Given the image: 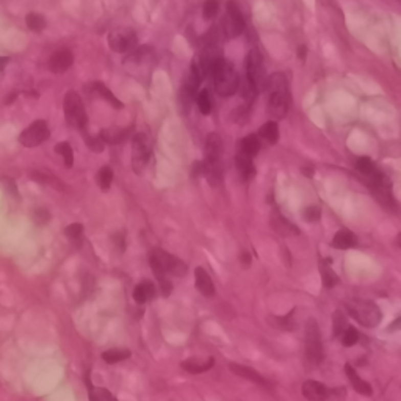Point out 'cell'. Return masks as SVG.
<instances>
[{
  "label": "cell",
  "instance_id": "obj_1",
  "mask_svg": "<svg viewBox=\"0 0 401 401\" xmlns=\"http://www.w3.org/2000/svg\"><path fill=\"white\" fill-rule=\"evenodd\" d=\"M265 90L268 91V113L276 119H284L290 107L288 80L284 74L278 72L266 79Z\"/></svg>",
  "mask_w": 401,
  "mask_h": 401
},
{
  "label": "cell",
  "instance_id": "obj_2",
  "mask_svg": "<svg viewBox=\"0 0 401 401\" xmlns=\"http://www.w3.org/2000/svg\"><path fill=\"white\" fill-rule=\"evenodd\" d=\"M209 74L213 77L215 90L219 96L229 97V96H234L238 91L240 75L229 60H226L222 57L215 60L212 63L210 69H209Z\"/></svg>",
  "mask_w": 401,
  "mask_h": 401
},
{
  "label": "cell",
  "instance_id": "obj_3",
  "mask_svg": "<svg viewBox=\"0 0 401 401\" xmlns=\"http://www.w3.org/2000/svg\"><path fill=\"white\" fill-rule=\"evenodd\" d=\"M345 307H346L348 314L359 324L365 326V328H374L376 324L381 323V318H383L381 309L374 303H371V301L351 299L345 304Z\"/></svg>",
  "mask_w": 401,
  "mask_h": 401
},
{
  "label": "cell",
  "instance_id": "obj_4",
  "mask_svg": "<svg viewBox=\"0 0 401 401\" xmlns=\"http://www.w3.org/2000/svg\"><path fill=\"white\" fill-rule=\"evenodd\" d=\"M64 118L71 127L79 129L82 132L86 130L88 116H86L80 96L75 91H69L64 96Z\"/></svg>",
  "mask_w": 401,
  "mask_h": 401
},
{
  "label": "cell",
  "instance_id": "obj_5",
  "mask_svg": "<svg viewBox=\"0 0 401 401\" xmlns=\"http://www.w3.org/2000/svg\"><path fill=\"white\" fill-rule=\"evenodd\" d=\"M304 348H306V358L309 359L310 364L318 365L324 359V349H323V342H321V334L320 328L315 320H309L306 324V332H304Z\"/></svg>",
  "mask_w": 401,
  "mask_h": 401
},
{
  "label": "cell",
  "instance_id": "obj_6",
  "mask_svg": "<svg viewBox=\"0 0 401 401\" xmlns=\"http://www.w3.org/2000/svg\"><path fill=\"white\" fill-rule=\"evenodd\" d=\"M246 75H248V82L257 91L265 88L268 77L263 64V57L257 49H251L246 55Z\"/></svg>",
  "mask_w": 401,
  "mask_h": 401
},
{
  "label": "cell",
  "instance_id": "obj_7",
  "mask_svg": "<svg viewBox=\"0 0 401 401\" xmlns=\"http://www.w3.org/2000/svg\"><path fill=\"white\" fill-rule=\"evenodd\" d=\"M108 46L116 54H130L138 46L137 33L129 27H118L110 32Z\"/></svg>",
  "mask_w": 401,
  "mask_h": 401
},
{
  "label": "cell",
  "instance_id": "obj_8",
  "mask_svg": "<svg viewBox=\"0 0 401 401\" xmlns=\"http://www.w3.org/2000/svg\"><path fill=\"white\" fill-rule=\"evenodd\" d=\"M152 155V147L146 133H137L132 141V166L137 174H141Z\"/></svg>",
  "mask_w": 401,
  "mask_h": 401
},
{
  "label": "cell",
  "instance_id": "obj_9",
  "mask_svg": "<svg viewBox=\"0 0 401 401\" xmlns=\"http://www.w3.org/2000/svg\"><path fill=\"white\" fill-rule=\"evenodd\" d=\"M244 17L241 14L240 7L237 5V2L231 0L226 5V16L222 19V29H224V35L228 38H237L243 33L244 30Z\"/></svg>",
  "mask_w": 401,
  "mask_h": 401
},
{
  "label": "cell",
  "instance_id": "obj_10",
  "mask_svg": "<svg viewBox=\"0 0 401 401\" xmlns=\"http://www.w3.org/2000/svg\"><path fill=\"white\" fill-rule=\"evenodd\" d=\"M149 256H152L155 259V262L160 265V268L166 273V274H171V276H175V278H184L187 274V265L177 259L171 256L169 253L163 249H152L149 253Z\"/></svg>",
  "mask_w": 401,
  "mask_h": 401
},
{
  "label": "cell",
  "instance_id": "obj_11",
  "mask_svg": "<svg viewBox=\"0 0 401 401\" xmlns=\"http://www.w3.org/2000/svg\"><path fill=\"white\" fill-rule=\"evenodd\" d=\"M49 137H50V130H49L47 122L42 119H38V121L32 122L29 127L19 135V141L25 147H35V146H39L41 143H44L46 140H49Z\"/></svg>",
  "mask_w": 401,
  "mask_h": 401
},
{
  "label": "cell",
  "instance_id": "obj_12",
  "mask_svg": "<svg viewBox=\"0 0 401 401\" xmlns=\"http://www.w3.org/2000/svg\"><path fill=\"white\" fill-rule=\"evenodd\" d=\"M201 82H203V79H201L193 69H190L188 75L185 77V80L181 86V93H179V102H181V107H182L184 112L190 110L191 102L196 99L197 88H199Z\"/></svg>",
  "mask_w": 401,
  "mask_h": 401
},
{
  "label": "cell",
  "instance_id": "obj_13",
  "mask_svg": "<svg viewBox=\"0 0 401 401\" xmlns=\"http://www.w3.org/2000/svg\"><path fill=\"white\" fill-rule=\"evenodd\" d=\"M206 165L207 168H221L222 155V140L218 133H209L206 140Z\"/></svg>",
  "mask_w": 401,
  "mask_h": 401
},
{
  "label": "cell",
  "instance_id": "obj_14",
  "mask_svg": "<svg viewBox=\"0 0 401 401\" xmlns=\"http://www.w3.org/2000/svg\"><path fill=\"white\" fill-rule=\"evenodd\" d=\"M74 63V57L69 49H60L50 57L49 60V69L54 74H63L66 72Z\"/></svg>",
  "mask_w": 401,
  "mask_h": 401
},
{
  "label": "cell",
  "instance_id": "obj_15",
  "mask_svg": "<svg viewBox=\"0 0 401 401\" xmlns=\"http://www.w3.org/2000/svg\"><path fill=\"white\" fill-rule=\"evenodd\" d=\"M303 395L309 401H328L331 398V389L318 381L309 380L303 384Z\"/></svg>",
  "mask_w": 401,
  "mask_h": 401
},
{
  "label": "cell",
  "instance_id": "obj_16",
  "mask_svg": "<svg viewBox=\"0 0 401 401\" xmlns=\"http://www.w3.org/2000/svg\"><path fill=\"white\" fill-rule=\"evenodd\" d=\"M194 282H196V288L201 295H204L207 298L213 296L215 295V285H213V281L210 278V274L204 270L197 266L194 270Z\"/></svg>",
  "mask_w": 401,
  "mask_h": 401
},
{
  "label": "cell",
  "instance_id": "obj_17",
  "mask_svg": "<svg viewBox=\"0 0 401 401\" xmlns=\"http://www.w3.org/2000/svg\"><path fill=\"white\" fill-rule=\"evenodd\" d=\"M271 228L284 237L299 235V231H298L296 226L293 222H290L288 219H285L279 212H274L271 215Z\"/></svg>",
  "mask_w": 401,
  "mask_h": 401
},
{
  "label": "cell",
  "instance_id": "obj_18",
  "mask_svg": "<svg viewBox=\"0 0 401 401\" xmlns=\"http://www.w3.org/2000/svg\"><path fill=\"white\" fill-rule=\"evenodd\" d=\"M345 373H346V376H348V380H349L351 386H353V389H354L358 393L365 395V396H370V395L373 393L371 386H370L367 381H364L362 378H359V374L356 373L354 367L351 365V364H346V365H345Z\"/></svg>",
  "mask_w": 401,
  "mask_h": 401
},
{
  "label": "cell",
  "instance_id": "obj_19",
  "mask_svg": "<svg viewBox=\"0 0 401 401\" xmlns=\"http://www.w3.org/2000/svg\"><path fill=\"white\" fill-rule=\"evenodd\" d=\"M229 368L232 373H235L237 376H241V378L248 380V381H253L256 384H260V386H265V380L263 376H260V373H257L254 368L251 367H246V365H241V364H229Z\"/></svg>",
  "mask_w": 401,
  "mask_h": 401
},
{
  "label": "cell",
  "instance_id": "obj_20",
  "mask_svg": "<svg viewBox=\"0 0 401 401\" xmlns=\"http://www.w3.org/2000/svg\"><path fill=\"white\" fill-rule=\"evenodd\" d=\"M235 166L241 175V179L243 181H251V179H254V175H256V166L253 163V159L244 155V154H237L235 157Z\"/></svg>",
  "mask_w": 401,
  "mask_h": 401
},
{
  "label": "cell",
  "instance_id": "obj_21",
  "mask_svg": "<svg viewBox=\"0 0 401 401\" xmlns=\"http://www.w3.org/2000/svg\"><path fill=\"white\" fill-rule=\"evenodd\" d=\"M132 129H119V127H110V129H104L100 130L99 133V138L102 140L104 143H108V144H118V143H122L125 138L129 137Z\"/></svg>",
  "mask_w": 401,
  "mask_h": 401
},
{
  "label": "cell",
  "instance_id": "obj_22",
  "mask_svg": "<svg viewBox=\"0 0 401 401\" xmlns=\"http://www.w3.org/2000/svg\"><path fill=\"white\" fill-rule=\"evenodd\" d=\"M215 365V359L213 358H209L207 361H201V359H187L182 362V368L188 373H193V374H199V373H204L207 370H210L212 367Z\"/></svg>",
  "mask_w": 401,
  "mask_h": 401
},
{
  "label": "cell",
  "instance_id": "obj_23",
  "mask_svg": "<svg viewBox=\"0 0 401 401\" xmlns=\"http://www.w3.org/2000/svg\"><path fill=\"white\" fill-rule=\"evenodd\" d=\"M358 243V238L356 235L348 231V229H342L339 231L334 238H332V246L337 248V249H349V248H354Z\"/></svg>",
  "mask_w": 401,
  "mask_h": 401
},
{
  "label": "cell",
  "instance_id": "obj_24",
  "mask_svg": "<svg viewBox=\"0 0 401 401\" xmlns=\"http://www.w3.org/2000/svg\"><path fill=\"white\" fill-rule=\"evenodd\" d=\"M260 150V140L257 138V135H248L240 141V154H244L248 157H256Z\"/></svg>",
  "mask_w": 401,
  "mask_h": 401
},
{
  "label": "cell",
  "instance_id": "obj_25",
  "mask_svg": "<svg viewBox=\"0 0 401 401\" xmlns=\"http://www.w3.org/2000/svg\"><path fill=\"white\" fill-rule=\"evenodd\" d=\"M154 296H155V288H154V284L149 281L138 284L133 290V299L138 304H144L147 299H152Z\"/></svg>",
  "mask_w": 401,
  "mask_h": 401
},
{
  "label": "cell",
  "instance_id": "obj_26",
  "mask_svg": "<svg viewBox=\"0 0 401 401\" xmlns=\"http://www.w3.org/2000/svg\"><path fill=\"white\" fill-rule=\"evenodd\" d=\"M259 137L263 138L268 144H276L279 141V127H278V124H276L274 121L265 122L260 127V130H259Z\"/></svg>",
  "mask_w": 401,
  "mask_h": 401
},
{
  "label": "cell",
  "instance_id": "obj_27",
  "mask_svg": "<svg viewBox=\"0 0 401 401\" xmlns=\"http://www.w3.org/2000/svg\"><path fill=\"white\" fill-rule=\"evenodd\" d=\"M268 323L274 329H281V331H293L296 328V323L293 320V312L287 314L284 317H268Z\"/></svg>",
  "mask_w": 401,
  "mask_h": 401
},
{
  "label": "cell",
  "instance_id": "obj_28",
  "mask_svg": "<svg viewBox=\"0 0 401 401\" xmlns=\"http://www.w3.org/2000/svg\"><path fill=\"white\" fill-rule=\"evenodd\" d=\"M93 90H94L100 97H104L112 107H115V108H122V102L105 86V83H102V82H94V83H93Z\"/></svg>",
  "mask_w": 401,
  "mask_h": 401
},
{
  "label": "cell",
  "instance_id": "obj_29",
  "mask_svg": "<svg viewBox=\"0 0 401 401\" xmlns=\"http://www.w3.org/2000/svg\"><path fill=\"white\" fill-rule=\"evenodd\" d=\"M30 179H33V181H36L39 184L50 185V187H54L55 190H60V191L64 188V185L52 174H46V172H39V171H30Z\"/></svg>",
  "mask_w": 401,
  "mask_h": 401
},
{
  "label": "cell",
  "instance_id": "obj_30",
  "mask_svg": "<svg viewBox=\"0 0 401 401\" xmlns=\"http://www.w3.org/2000/svg\"><path fill=\"white\" fill-rule=\"evenodd\" d=\"M130 358V351L124 349V348H113V349H107L105 353L102 354V359L107 364H118L121 361H125Z\"/></svg>",
  "mask_w": 401,
  "mask_h": 401
},
{
  "label": "cell",
  "instance_id": "obj_31",
  "mask_svg": "<svg viewBox=\"0 0 401 401\" xmlns=\"http://www.w3.org/2000/svg\"><path fill=\"white\" fill-rule=\"evenodd\" d=\"M320 274H321V282L324 288H332L334 285L339 284V276L336 274V271L331 270V266H328L324 262L320 265Z\"/></svg>",
  "mask_w": 401,
  "mask_h": 401
},
{
  "label": "cell",
  "instance_id": "obj_32",
  "mask_svg": "<svg viewBox=\"0 0 401 401\" xmlns=\"http://www.w3.org/2000/svg\"><path fill=\"white\" fill-rule=\"evenodd\" d=\"M96 182L102 191H108V188L112 187V182H113V171L108 166L100 168L96 175Z\"/></svg>",
  "mask_w": 401,
  "mask_h": 401
},
{
  "label": "cell",
  "instance_id": "obj_33",
  "mask_svg": "<svg viewBox=\"0 0 401 401\" xmlns=\"http://www.w3.org/2000/svg\"><path fill=\"white\" fill-rule=\"evenodd\" d=\"M196 104H197V108H199V112L203 113V115H210V112H212V99H210V94H209V91L207 90H203V91H199L197 94H196Z\"/></svg>",
  "mask_w": 401,
  "mask_h": 401
},
{
  "label": "cell",
  "instance_id": "obj_34",
  "mask_svg": "<svg viewBox=\"0 0 401 401\" xmlns=\"http://www.w3.org/2000/svg\"><path fill=\"white\" fill-rule=\"evenodd\" d=\"M356 168H358V171L361 174H364L365 177H368V179L373 177L374 174L380 172L378 169H376L374 163L371 162V159H368V157H359L358 162H356Z\"/></svg>",
  "mask_w": 401,
  "mask_h": 401
},
{
  "label": "cell",
  "instance_id": "obj_35",
  "mask_svg": "<svg viewBox=\"0 0 401 401\" xmlns=\"http://www.w3.org/2000/svg\"><path fill=\"white\" fill-rule=\"evenodd\" d=\"M25 22H27V27L32 32H42L46 29V19L38 13H29L25 17Z\"/></svg>",
  "mask_w": 401,
  "mask_h": 401
},
{
  "label": "cell",
  "instance_id": "obj_36",
  "mask_svg": "<svg viewBox=\"0 0 401 401\" xmlns=\"http://www.w3.org/2000/svg\"><path fill=\"white\" fill-rule=\"evenodd\" d=\"M55 152L63 157L64 165H66L68 168L72 166V163H74V150H72V147H71L69 143H66V141L58 143V144L55 146Z\"/></svg>",
  "mask_w": 401,
  "mask_h": 401
},
{
  "label": "cell",
  "instance_id": "obj_37",
  "mask_svg": "<svg viewBox=\"0 0 401 401\" xmlns=\"http://www.w3.org/2000/svg\"><path fill=\"white\" fill-rule=\"evenodd\" d=\"M348 328V321L346 317L342 312H334L332 315V329H334V337H339L343 334V331Z\"/></svg>",
  "mask_w": 401,
  "mask_h": 401
},
{
  "label": "cell",
  "instance_id": "obj_38",
  "mask_svg": "<svg viewBox=\"0 0 401 401\" xmlns=\"http://www.w3.org/2000/svg\"><path fill=\"white\" fill-rule=\"evenodd\" d=\"M83 137H85V144L93 150V152L96 154H100V152H104V147H105V143L97 137H93L86 132H83Z\"/></svg>",
  "mask_w": 401,
  "mask_h": 401
},
{
  "label": "cell",
  "instance_id": "obj_39",
  "mask_svg": "<svg viewBox=\"0 0 401 401\" xmlns=\"http://www.w3.org/2000/svg\"><path fill=\"white\" fill-rule=\"evenodd\" d=\"M359 340V332L356 328H351V326H348V328L343 331L342 334V343L343 346L349 348V346H354Z\"/></svg>",
  "mask_w": 401,
  "mask_h": 401
},
{
  "label": "cell",
  "instance_id": "obj_40",
  "mask_svg": "<svg viewBox=\"0 0 401 401\" xmlns=\"http://www.w3.org/2000/svg\"><path fill=\"white\" fill-rule=\"evenodd\" d=\"M219 11V2L218 0H206V4L203 7V16L206 20H212Z\"/></svg>",
  "mask_w": 401,
  "mask_h": 401
},
{
  "label": "cell",
  "instance_id": "obj_41",
  "mask_svg": "<svg viewBox=\"0 0 401 401\" xmlns=\"http://www.w3.org/2000/svg\"><path fill=\"white\" fill-rule=\"evenodd\" d=\"M64 234L71 240H80V237L83 234V226L80 222H72L64 229Z\"/></svg>",
  "mask_w": 401,
  "mask_h": 401
},
{
  "label": "cell",
  "instance_id": "obj_42",
  "mask_svg": "<svg viewBox=\"0 0 401 401\" xmlns=\"http://www.w3.org/2000/svg\"><path fill=\"white\" fill-rule=\"evenodd\" d=\"M320 216H321V210H320V207H317V206H310V207H307V209L304 210V219L309 221V222L318 221Z\"/></svg>",
  "mask_w": 401,
  "mask_h": 401
},
{
  "label": "cell",
  "instance_id": "obj_43",
  "mask_svg": "<svg viewBox=\"0 0 401 401\" xmlns=\"http://www.w3.org/2000/svg\"><path fill=\"white\" fill-rule=\"evenodd\" d=\"M49 219H50V213H49L46 209H38V210H35V213H33V221H35L38 226L47 224Z\"/></svg>",
  "mask_w": 401,
  "mask_h": 401
},
{
  "label": "cell",
  "instance_id": "obj_44",
  "mask_svg": "<svg viewBox=\"0 0 401 401\" xmlns=\"http://www.w3.org/2000/svg\"><path fill=\"white\" fill-rule=\"evenodd\" d=\"M206 172H207L206 162H194V165H193V175H194V177H199V175H206Z\"/></svg>",
  "mask_w": 401,
  "mask_h": 401
},
{
  "label": "cell",
  "instance_id": "obj_45",
  "mask_svg": "<svg viewBox=\"0 0 401 401\" xmlns=\"http://www.w3.org/2000/svg\"><path fill=\"white\" fill-rule=\"evenodd\" d=\"M113 241L116 243L118 249H119L121 253H122V251L125 249V234H124V232H119L118 235H115V237H113Z\"/></svg>",
  "mask_w": 401,
  "mask_h": 401
},
{
  "label": "cell",
  "instance_id": "obj_46",
  "mask_svg": "<svg viewBox=\"0 0 401 401\" xmlns=\"http://www.w3.org/2000/svg\"><path fill=\"white\" fill-rule=\"evenodd\" d=\"M2 182L5 184V185H8V190L14 194V196H17V191H16V184L11 181V179H5V177H2Z\"/></svg>",
  "mask_w": 401,
  "mask_h": 401
},
{
  "label": "cell",
  "instance_id": "obj_47",
  "mask_svg": "<svg viewBox=\"0 0 401 401\" xmlns=\"http://www.w3.org/2000/svg\"><path fill=\"white\" fill-rule=\"evenodd\" d=\"M240 262H241L244 266H249V265H251V254L246 253V251H243V253L240 254Z\"/></svg>",
  "mask_w": 401,
  "mask_h": 401
},
{
  "label": "cell",
  "instance_id": "obj_48",
  "mask_svg": "<svg viewBox=\"0 0 401 401\" xmlns=\"http://www.w3.org/2000/svg\"><path fill=\"white\" fill-rule=\"evenodd\" d=\"M306 54H307V47L306 46H299L298 47V58L299 60H306Z\"/></svg>",
  "mask_w": 401,
  "mask_h": 401
},
{
  "label": "cell",
  "instance_id": "obj_49",
  "mask_svg": "<svg viewBox=\"0 0 401 401\" xmlns=\"http://www.w3.org/2000/svg\"><path fill=\"white\" fill-rule=\"evenodd\" d=\"M8 61H10V58H8V57H0V71H4V69L7 68Z\"/></svg>",
  "mask_w": 401,
  "mask_h": 401
},
{
  "label": "cell",
  "instance_id": "obj_50",
  "mask_svg": "<svg viewBox=\"0 0 401 401\" xmlns=\"http://www.w3.org/2000/svg\"><path fill=\"white\" fill-rule=\"evenodd\" d=\"M16 97H17V94H16V93H13V94H10L8 97H5V105H10V104L13 102V100H14Z\"/></svg>",
  "mask_w": 401,
  "mask_h": 401
},
{
  "label": "cell",
  "instance_id": "obj_51",
  "mask_svg": "<svg viewBox=\"0 0 401 401\" xmlns=\"http://www.w3.org/2000/svg\"><path fill=\"white\" fill-rule=\"evenodd\" d=\"M303 172H306L307 177H312L314 175V169H307V168H303Z\"/></svg>",
  "mask_w": 401,
  "mask_h": 401
}]
</instances>
